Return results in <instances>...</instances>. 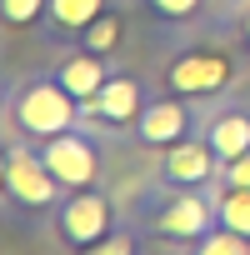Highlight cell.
<instances>
[{
    "mask_svg": "<svg viewBox=\"0 0 250 255\" xmlns=\"http://www.w3.org/2000/svg\"><path fill=\"white\" fill-rule=\"evenodd\" d=\"M85 115V105L55 80V75H30L10 90V120H15V135L25 140H50L60 130H75Z\"/></svg>",
    "mask_w": 250,
    "mask_h": 255,
    "instance_id": "1",
    "label": "cell"
},
{
    "mask_svg": "<svg viewBox=\"0 0 250 255\" xmlns=\"http://www.w3.org/2000/svg\"><path fill=\"white\" fill-rule=\"evenodd\" d=\"M70 190L55 180V170L40 160V150H35V140H15L10 145V160H5V200L10 210H20V215H45V210H55L60 200H65Z\"/></svg>",
    "mask_w": 250,
    "mask_h": 255,
    "instance_id": "2",
    "label": "cell"
},
{
    "mask_svg": "<svg viewBox=\"0 0 250 255\" xmlns=\"http://www.w3.org/2000/svg\"><path fill=\"white\" fill-rule=\"evenodd\" d=\"M145 225L155 235H165V240H190L195 245L220 220H215V200L205 190H175V185H165V195L145 205Z\"/></svg>",
    "mask_w": 250,
    "mask_h": 255,
    "instance_id": "3",
    "label": "cell"
},
{
    "mask_svg": "<svg viewBox=\"0 0 250 255\" xmlns=\"http://www.w3.org/2000/svg\"><path fill=\"white\" fill-rule=\"evenodd\" d=\"M50 225H55V235H60L70 250H90L95 240H105V235L115 230V205H110L105 190L85 185V190H70V195L50 210Z\"/></svg>",
    "mask_w": 250,
    "mask_h": 255,
    "instance_id": "4",
    "label": "cell"
},
{
    "mask_svg": "<svg viewBox=\"0 0 250 255\" xmlns=\"http://www.w3.org/2000/svg\"><path fill=\"white\" fill-rule=\"evenodd\" d=\"M35 150H40V160L55 170V180L65 190H85L100 175V145H95V130H90L85 120L75 125V130H60V135L40 140Z\"/></svg>",
    "mask_w": 250,
    "mask_h": 255,
    "instance_id": "5",
    "label": "cell"
},
{
    "mask_svg": "<svg viewBox=\"0 0 250 255\" xmlns=\"http://www.w3.org/2000/svg\"><path fill=\"white\" fill-rule=\"evenodd\" d=\"M235 75V60L230 50H215V45H190L180 50L175 60H165V90L175 95H220Z\"/></svg>",
    "mask_w": 250,
    "mask_h": 255,
    "instance_id": "6",
    "label": "cell"
},
{
    "mask_svg": "<svg viewBox=\"0 0 250 255\" xmlns=\"http://www.w3.org/2000/svg\"><path fill=\"white\" fill-rule=\"evenodd\" d=\"M190 130H195V115H190L185 95L160 90V95H145V110H140V120H135L130 135H135L140 145H150V150H170V145H180Z\"/></svg>",
    "mask_w": 250,
    "mask_h": 255,
    "instance_id": "7",
    "label": "cell"
},
{
    "mask_svg": "<svg viewBox=\"0 0 250 255\" xmlns=\"http://www.w3.org/2000/svg\"><path fill=\"white\" fill-rule=\"evenodd\" d=\"M140 110H145V85L135 80V75H125V70H115L100 90H95V100L85 105V125L95 130V125H115V130H135V120H140Z\"/></svg>",
    "mask_w": 250,
    "mask_h": 255,
    "instance_id": "8",
    "label": "cell"
},
{
    "mask_svg": "<svg viewBox=\"0 0 250 255\" xmlns=\"http://www.w3.org/2000/svg\"><path fill=\"white\" fill-rule=\"evenodd\" d=\"M160 180L175 190H205L210 180H220V155L205 135H185L180 145L160 150Z\"/></svg>",
    "mask_w": 250,
    "mask_h": 255,
    "instance_id": "9",
    "label": "cell"
},
{
    "mask_svg": "<svg viewBox=\"0 0 250 255\" xmlns=\"http://www.w3.org/2000/svg\"><path fill=\"white\" fill-rule=\"evenodd\" d=\"M200 135L210 140V150L220 155V165L240 160V155L250 150V105H240V100L215 105V110L205 115V130H200Z\"/></svg>",
    "mask_w": 250,
    "mask_h": 255,
    "instance_id": "10",
    "label": "cell"
},
{
    "mask_svg": "<svg viewBox=\"0 0 250 255\" xmlns=\"http://www.w3.org/2000/svg\"><path fill=\"white\" fill-rule=\"evenodd\" d=\"M115 75V65H110V55H100V50H85V45H75L60 65H55V80L80 100V105H90L95 100V90L105 85Z\"/></svg>",
    "mask_w": 250,
    "mask_h": 255,
    "instance_id": "11",
    "label": "cell"
},
{
    "mask_svg": "<svg viewBox=\"0 0 250 255\" xmlns=\"http://www.w3.org/2000/svg\"><path fill=\"white\" fill-rule=\"evenodd\" d=\"M110 10V0H50V10H45V30L55 40H80V30L90 20H100Z\"/></svg>",
    "mask_w": 250,
    "mask_h": 255,
    "instance_id": "12",
    "label": "cell"
},
{
    "mask_svg": "<svg viewBox=\"0 0 250 255\" xmlns=\"http://www.w3.org/2000/svg\"><path fill=\"white\" fill-rule=\"evenodd\" d=\"M210 200H215V220H220L225 230L250 235V190H240V185H220Z\"/></svg>",
    "mask_w": 250,
    "mask_h": 255,
    "instance_id": "13",
    "label": "cell"
},
{
    "mask_svg": "<svg viewBox=\"0 0 250 255\" xmlns=\"http://www.w3.org/2000/svg\"><path fill=\"white\" fill-rule=\"evenodd\" d=\"M115 40H120V15H115V10H105L100 20H90V25L80 30V40H75V45H85V50H100V55H110V50H115Z\"/></svg>",
    "mask_w": 250,
    "mask_h": 255,
    "instance_id": "14",
    "label": "cell"
},
{
    "mask_svg": "<svg viewBox=\"0 0 250 255\" xmlns=\"http://www.w3.org/2000/svg\"><path fill=\"white\" fill-rule=\"evenodd\" d=\"M190 255H250V235H235V230L215 225L210 235H200V240H195V250H190Z\"/></svg>",
    "mask_w": 250,
    "mask_h": 255,
    "instance_id": "15",
    "label": "cell"
},
{
    "mask_svg": "<svg viewBox=\"0 0 250 255\" xmlns=\"http://www.w3.org/2000/svg\"><path fill=\"white\" fill-rule=\"evenodd\" d=\"M45 10H50V0H0V25H35V20H45Z\"/></svg>",
    "mask_w": 250,
    "mask_h": 255,
    "instance_id": "16",
    "label": "cell"
},
{
    "mask_svg": "<svg viewBox=\"0 0 250 255\" xmlns=\"http://www.w3.org/2000/svg\"><path fill=\"white\" fill-rule=\"evenodd\" d=\"M145 5H150V15H155V20L185 25V20H195V15L205 10V0H145Z\"/></svg>",
    "mask_w": 250,
    "mask_h": 255,
    "instance_id": "17",
    "label": "cell"
},
{
    "mask_svg": "<svg viewBox=\"0 0 250 255\" xmlns=\"http://www.w3.org/2000/svg\"><path fill=\"white\" fill-rule=\"evenodd\" d=\"M75 255H135V230H125V225H115L105 240H95L90 250H75Z\"/></svg>",
    "mask_w": 250,
    "mask_h": 255,
    "instance_id": "18",
    "label": "cell"
},
{
    "mask_svg": "<svg viewBox=\"0 0 250 255\" xmlns=\"http://www.w3.org/2000/svg\"><path fill=\"white\" fill-rule=\"evenodd\" d=\"M220 185H240V190H250V150H245L240 160L220 165Z\"/></svg>",
    "mask_w": 250,
    "mask_h": 255,
    "instance_id": "19",
    "label": "cell"
},
{
    "mask_svg": "<svg viewBox=\"0 0 250 255\" xmlns=\"http://www.w3.org/2000/svg\"><path fill=\"white\" fill-rule=\"evenodd\" d=\"M235 30H240V40H245V50H250V5L235 15Z\"/></svg>",
    "mask_w": 250,
    "mask_h": 255,
    "instance_id": "20",
    "label": "cell"
},
{
    "mask_svg": "<svg viewBox=\"0 0 250 255\" xmlns=\"http://www.w3.org/2000/svg\"><path fill=\"white\" fill-rule=\"evenodd\" d=\"M5 160H10V145H0V195H5Z\"/></svg>",
    "mask_w": 250,
    "mask_h": 255,
    "instance_id": "21",
    "label": "cell"
}]
</instances>
